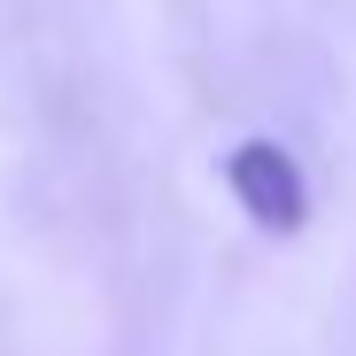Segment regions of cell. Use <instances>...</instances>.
I'll return each mask as SVG.
<instances>
[{
    "label": "cell",
    "instance_id": "1",
    "mask_svg": "<svg viewBox=\"0 0 356 356\" xmlns=\"http://www.w3.org/2000/svg\"><path fill=\"white\" fill-rule=\"evenodd\" d=\"M225 178H232L241 209H248L264 232H302L310 186H302V170H294V155H286L279 140H241V147L225 155Z\"/></svg>",
    "mask_w": 356,
    "mask_h": 356
}]
</instances>
